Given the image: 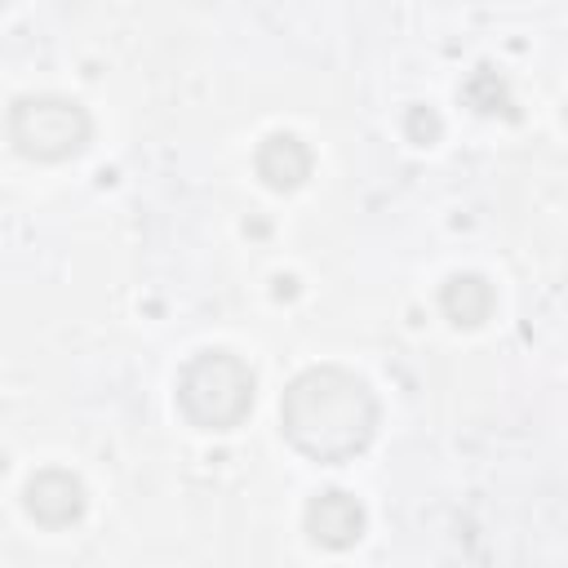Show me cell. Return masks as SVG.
<instances>
[{
    "label": "cell",
    "mask_w": 568,
    "mask_h": 568,
    "mask_svg": "<svg viewBox=\"0 0 568 568\" xmlns=\"http://www.w3.org/2000/svg\"><path fill=\"white\" fill-rule=\"evenodd\" d=\"M22 506H27V515H31L36 524H44V528H67V524H75V519L84 515L89 497H84V484H80L71 470L49 466V470H36V475L27 479Z\"/></svg>",
    "instance_id": "obj_4"
},
{
    "label": "cell",
    "mask_w": 568,
    "mask_h": 568,
    "mask_svg": "<svg viewBox=\"0 0 568 568\" xmlns=\"http://www.w3.org/2000/svg\"><path fill=\"white\" fill-rule=\"evenodd\" d=\"M4 4H9V0H0V9H4Z\"/></svg>",
    "instance_id": "obj_10"
},
{
    "label": "cell",
    "mask_w": 568,
    "mask_h": 568,
    "mask_svg": "<svg viewBox=\"0 0 568 568\" xmlns=\"http://www.w3.org/2000/svg\"><path fill=\"white\" fill-rule=\"evenodd\" d=\"M280 430L302 457L320 466L351 462L377 435V395L351 368H302L280 395Z\"/></svg>",
    "instance_id": "obj_1"
},
{
    "label": "cell",
    "mask_w": 568,
    "mask_h": 568,
    "mask_svg": "<svg viewBox=\"0 0 568 568\" xmlns=\"http://www.w3.org/2000/svg\"><path fill=\"white\" fill-rule=\"evenodd\" d=\"M439 129H444V124H439L435 106H422V102H417V106H408V111H404V138H408V142L430 146V142L439 138Z\"/></svg>",
    "instance_id": "obj_9"
},
{
    "label": "cell",
    "mask_w": 568,
    "mask_h": 568,
    "mask_svg": "<svg viewBox=\"0 0 568 568\" xmlns=\"http://www.w3.org/2000/svg\"><path fill=\"white\" fill-rule=\"evenodd\" d=\"M493 284L484 280V275H475V271H457V275H448L444 280V288H439V311L457 324V328H479L488 315H493Z\"/></svg>",
    "instance_id": "obj_7"
},
{
    "label": "cell",
    "mask_w": 568,
    "mask_h": 568,
    "mask_svg": "<svg viewBox=\"0 0 568 568\" xmlns=\"http://www.w3.org/2000/svg\"><path fill=\"white\" fill-rule=\"evenodd\" d=\"M9 142L18 155L40 160V164H58L71 160L89 146L93 138V120L75 98L62 93H27L9 106Z\"/></svg>",
    "instance_id": "obj_3"
},
{
    "label": "cell",
    "mask_w": 568,
    "mask_h": 568,
    "mask_svg": "<svg viewBox=\"0 0 568 568\" xmlns=\"http://www.w3.org/2000/svg\"><path fill=\"white\" fill-rule=\"evenodd\" d=\"M306 537L324 550H346L364 537V506L342 493V488H324L306 501Z\"/></svg>",
    "instance_id": "obj_5"
},
{
    "label": "cell",
    "mask_w": 568,
    "mask_h": 568,
    "mask_svg": "<svg viewBox=\"0 0 568 568\" xmlns=\"http://www.w3.org/2000/svg\"><path fill=\"white\" fill-rule=\"evenodd\" d=\"M257 399L253 368L231 351H200L178 373V408L200 430H235Z\"/></svg>",
    "instance_id": "obj_2"
},
{
    "label": "cell",
    "mask_w": 568,
    "mask_h": 568,
    "mask_svg": "<svg viewBox=\"0 0 568 568\" xmlns=\"http://www.w3.org/2000/svg\"><path fill=\"white\" fill-rule=\"evenodd\" d=\"M462 98L479 111V115H515V106H510V93H506V84L497 80V71H488V67H479L466 84H462Z\"/></svg>",
    "instance_id": "obj_8"
},
{
    "label": "cell",
    "mask_w": 568,
    "mask_h": 568,
    "mask_svg": "<svg viewBox=\"0 0 568 568\" xmlns=\"http://www.w3.org/2000/svg\"><path fill=\"white\" fill-rule=\"evenodd\" d=\"M253 169L271 191H297L311 178V151L297 133H266L257 142Z\"/></svg>",
    "instance_id": "obj_6"
}]
</instances>
